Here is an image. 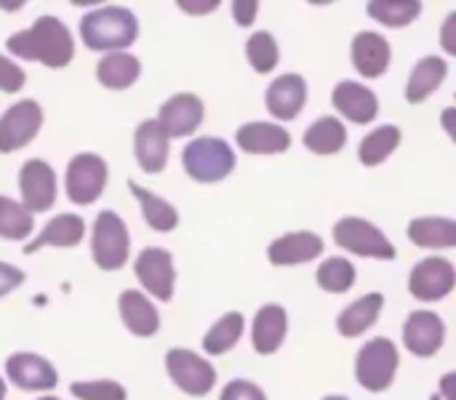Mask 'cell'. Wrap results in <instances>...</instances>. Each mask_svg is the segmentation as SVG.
Returning a JSON list of instances; mask_svg holds the SVG:
<instances>
[{"label":"cell","mask_w":456,"mask_h":400,"mask_svg":"<svg viewBox=\"0 0 456 400\" xmlns=\"http://www.w3.org/2000/svg\"><path fill=\"white\" fill-rule=\"evenodd\" d=\"M5 48L27 61H40L43 67L61 69L75 59V40L69 27L56 16H37L29 29H19L5 40Z\"/></svg>","instance_id":"6da1fadb"},{"label":"cell","mask_w":456,"mask_h":400,"mask_svg":"<svg viewBox=\"0 0 456 400\" xmlns=\"http://www.w3.org/2000/svg\"><path fill=\"white\" fill-rule=\"evenodd\" d=\"M80 37L91 51H126L139 37L136 16L123 5H102L91 8L80 19Z\"/></svg>","instance_id":"7a4b0ae2"},{"label":"cell","mask_w":456,"mask_h":400,"mask_svg":"<svg viewBox=\"0 0 456 400\" xmlns=\"http://www.w3.org/2000/svg\"><path fill=\"white\" fill-rule=\"evenodd\" d=\"M182 166L187 176L198 184H214L232 174L235 152L219 136H198L182 152Z\"/></svg>","instance_id":"3957f363"},{"label":"cell","mask_w":456,"mask_h":400,"mask_svg":"<svg viewBox=\"0 0 456 400\" xmlns=\"http://www.w3.org/2000/svg\"><path fill=\"white\" fill-rule=\"evenodd\" d=\"M128 254H131V235L126 222L115 211H102L94 219V233H91L94 265L104 273H115L126 267Z\"/></svg>","instance_id":"277c9868"},{"label":"cell","mask_w":456,"mask_h":400,"mask_svg":"<svg viewBox=\"0 0 456 400\" xmlns=\"http://www.w3.org/2000/svg\"><path fill=\"white\" fill-rule=\"evenodd\" d=\"M398 366H401L398 347L390 339L377 337L361 347L355 358V380L369 393H385L395 382Z\"/></svg>","instance_id":"5b68a950"},{"label":"cell","mask_w":456,"mask_h":400,"mask_svg":"<svg viewBox=\"0 0 456 400\" xmlns=\"http://www.w3.org/2000/svg\"><path fill=\"white\" fill-rule=\"evenodd\" d=\"M334 243L355 257L363 259H382L390 262L398 257L395 246L387 241V235L363 216H345L334 224Z\"/></svg>","instance_id":"8992f818"},{"label":"cell","mask_w":456,"mask_h":400,"mask_svg":"<svg viewBox=\"0 0 456 400\" xmlns=\"http://www.w3.org/2000/svg\"><path fill=\"white\" fill-rule=\"evenodd\" d=\"M107 163L102 155L96 152H77L69 163H67V174H64V190L67 198L75 206H91L102 198L104 187H107Z\"/></svg>","instance_id":"52a82bcc"},{"label":"cell","mask_w":456,"mask_h":400,"mask_svg":"<svg viewBox=\"0 0 456 400\" xmlns=\"http://www.w3.org/2000/svg\"><path fill=\"white\" fill-rule=\"evenodd\" d=\"M166 371L171 382L192 398L208 396L216 385V369L206 358L184 347H171L166 353Z\"/></svg>","instance_id":"ba28073f"},{"label":"cell","mask_w":456,"mask_h":400,"mask_svg":"<svg viewBox=\"0 0 456 400\" xmlns=\"http://www.w3.org/2000/svg\"><path fill=\"white\" fill-rule=\"evenodd\" d=\"M43 126V107L35 99H21L0 115V152H16L27 147Z\"/></svg>","instance_id":"9c48e42d"},{"label":"cell","mask_w":456,"mask_h":400,"mask_svg":"<svg viewBox=\"0 0 456 400\" xmlns=\"http://www.w3.org/2000/svg\"><path fill=\"white\" fill-rule=\"evenodd\" d=\"M456 270L444 257H428L414 265L409 275V291L419 302H441L454 291Z\"/></svg>","instance_id":"30bf717a"},{"label":"cell","mask_w":456,"mask_h":400,"mask_svg":"<svg viewBox=\"0 0 456 400\" xmlns=\"http://www.w3.org/2000/svg\"><path fill=\"white\" fill-rule=\"evenodd\" d=\"M134 273L144 291H150L158 302H171L174 299V286H176V270H174V257L166 249H144L136 257Z\"/></svg>","instance_id":"8fae6325"},{"label":"cell","mask_w":456,"mask_h":400,"mask_svg":"<svg viewBox=\"0 0 456 400\" xmlns=\"http://www.w3.org/2000/svg\"><path fill=\"white\" fill-rule=\"evenodd\" d=\"M19 192H21V206L29 214L48 211L56 203V174H53V168L40 158L27 160L19 171Z\"/></svg>","instance_id":"7c38bea8"},{"label":"cell","mask_w":456,"mask_h":400,"mask_svg":"<svg viewBox=\"0 0 456 400\" xmlns=\"http://www.w3.org/2000/svg\"><path fill=\"white\" fill-rule=\"evenodd\" d=\"M203 118H206V107L200 96L184 91V94H174L171 99H166L155 123L171 139V136H192L200 128Z\"/></svg>","instance_id":"4fadbf2b"},{"label":"cell","mask_w":456,"mask_h":400,"mask_svg":"<svg viewBox=\"0 0 456 400\" xmlns=\"http://www.w3.org/2000/svg\"><path fill=\"white\" fill-rule=\"evenodd\" d=\"M5 377L13 388L27 393H45L59 385L56 369L37 353H13L5 361Z\"/></svg>","instance_id":"5bb4252c"},{"label":"cell","mask_w":456,"mask_h":400,"mask_svg":"<svg viewBox=\"0 0 456 400\" xmlns=\"http://www.w3.org/2000/svg\"><path fill=\"white\" fill-rule=\"evenodd\" d=\"M446 342V323L430 310H417L403 323V345L417 358H433Z\"/></svg>","instance_id":"9a60e30c"},{"label":"cell","mask_w":456,"mask_h":400,"mask_svg":"<svg viewBox=\"0 0 456 400\" xmlns=\"http://www.w3.org/2000/svg\"><path fill=\"white\" fill-rule=\"evenodd\" d=\"M265 104L275 120H294L307 104V80L297 72L275 78L265 91Z\"/></svg>","instance_id":"2e32d148"},{"label":"cell","mask_w":456,"mask_h":400,"mask_svg":"<svg viewBox=\"0 0 456 400\" xmlns=\"http://www.w3.org/2000/svg\"><path fill=\"white\" fill-rule=\"evenodd\" d=\"M350 56H353V67L358 69V75H363V78H382L390 69L393 48H390L387 37H382L379 32L363 29V32H358L353 37Z\"/></svg>","instance_id":"e0dca14e"},{"label":"cell","mask_w":456,"mask_h":400,"mask_svg":"<svg viewBox=\"0 0 456 400\" xmlns=\"http://www.w3.org/2000/svg\"><path fill=\"white\" fill-rule=\"evenodd\" d=\"M331 102H334V107H337L339 115H345L347 120H353L358 126H366V123H371L379 115V99H377V94L369 86L355 83V80L337 83V88L331 94Z\"/></svg>","instance_id":"ac0fdd59"},{"label":"cell","mask_w":456,"mask_h":400,"mask_svg":"<svg viewBox=\"0 0 456 400\" xmlns=\"http://www.w3.org/2000/svg\"><path fill=\"white\" fill-rule=\"evenodd\" d=\"M235 142L246 155H281L291 147V134L278 123H243L235 131Z\"/></svg>","instance_id":"d6986e66"},{"label":"cell","mask_w":456,"mask_h":400,"mask_svg":"<svg viewBox=\"0 0 456 400\" xmlns=\"http://www.w3.org/2000/svg\"><path fill=\"white\" fill-rule=\"evenodd\" d=\"M86 235V222L77 214H59L51 222H45V227L21 249L24 257L40 251V249H75Z\"/></svg>","instance_id":"ffe728a7"},{"label":"cell","mask_w":456,"mask_h":400,"mask_svg":"<svg viewBox=\"0 0 456 400\" xmlns=\"http://www.w3.org/2000/svg\"><path fill=\"white\" fill-rule=\"evenodd\" d=\"M323 254V238L315 233H289L270 243L267 259L275 267H294L313 262Z\"/></svg>","instance_id":"44dd1931"},{"label":"cell","mask_w":456,"mask_h":400,"mask_svg":"<svg viewBox=\"0 0 456 400\" xmlns=\"http://www.w3.org/2000/svg\"><path fill=\"white\" fill-rule=\"evenodd\" d=\"M134 155L144 174H160L168 163V136L155 120H142L134 131Z\"/></svg>","instance_id":"7402d4cb"},{"label":"cell","mask_w":456,"mask_h":400,"mask_svg":"<svg viewBox=\"0 0 456 400\" xmlns=\"http://www.w3.org/2000/svg\"><path fill=\"white\" fill-rule=\"evenodd\" d=\"M118 313H120V321L123 326L134 334V337H155L158 329H160V315L155 310V305L142 294V291H134V289H126L120 297H118Z\"/></svg>","instance_id":"603a6c76"},{"label":"cell","mask_w":456,"mask_h":400,"mask_svg":"<svg viewBox=\"0 0 456 400\" xmlns=\"http://www.w3.org/2000/svg\"><path fill=\"white\" fill-rule=\"evenodd\" d=\"M289 334V315L281 305H265L259 307L254 326H251V342L259 355H275Z\"/></svg>","instance_id":"cb8c5ba5"},{"label":"cell","mask_w":456,"mask_h":400,"mask_svg":"<svg viewBox=\"0 0 456 400\" xmlns=\"http://www.w3.org/2000/svg\"><path fill=\"white\" fill-rule=\"evenodd\" d=\"M382 307H385V297L382 294H366L361 299H355L353 305H347L339 318H337V329L342 337L353 339V337H361L366 334L382 315Z\"/></svg>","instance_id":"d4e9b609"},{"label":"cell","mask_w":456,"mask_h":400,"mask_svg":"<svg viewBox=\"0 0 456 400\" xmlns=\"http://www.w3.org/2000/svg\"><path fill=\"white\" fill-rule=\"evenodd\" d=\"M446 75H449L446 59H441V56H422V59L414 64L411 75H409V83H406V102L422 104L433 91H438V88L444 86Z\"/></svg>","instance_id":"484cf974"},{"label":"cell","mask_w":456,"mask_h":400,"mask_svg":"<svg viewBox=\"0 0 456 400\" xmlns=\"http://www.w3.org/2000/svg\"><path fill=\"white\" fill-rule=\"evenodd\" d=\"M406 235L419 249H454L456 222L449 216H419L409 222Z\"/></svg>","instance_id":"4316f807"},{"label":"cell","mask_w":456,"mask_h":400,"mask_svg":"<svg viewBox=\"0 0 456 400\" xmlns=\"http://www.w3.org/2000/svg\"><path fill=\"white\" fill-rule=\"evenodd\" d=\"M142 75V64L134 53H126V51H115V53H107L99 59L96 64V78L104 88H112V91H126L131 88Z\"/></svg>","instance_id":"83f0119b"},{"label":"cell","mask_w":456,"mask_h":400,"mask_svg":"<svg viewBox=\"0 0 456 400\" xmlns=\"http://www.w3.org/2000/svg\"><path fill=\"white\" fill-rule=\"evenodd\" d=\"M128 190L136 198V203L142 206V216L150 224V230H155V233H171L179 224V211L166 198H160V195L139 187L134 179H128Z\"/></svg>","instance_id":"f1b7e54d"},{"label":"cell","mask_w":456,"mask_h":400,"mask_svg":"<svg viewBox=\"0 0 456 400\" xmlns=\"http://www.w3.org/2000/svg\"><path fill=\"white\" fill-rule=\"evenodd\" d=\"M305 147L313 152V155H337L339 150H345L347 144V128L342 120L326 115V118H318L307 131H305Z\"/></svg>","instance_id":"f546056e"},{"label":"cell","mask_w":456,"mask_h":400,"mask_svg":"<svg viewBox=\"0 0 456 400\" xmlns=\"http://www.w3.org/2000/svg\"><path fill=\"white\" fill-rule=\"evenodd\" d=\"M401 139H403V134H401L398 126H379V128H374L371 134L363 136V142H361V147H358L361 163L369 166V168L385 163V160L398 150Z\"/></svg>","instance_id":"4dcf8cb0"},{"label":"cell","mask_w":456,"mask_h":400,"mask_svg":"<svg viewBox=\"0 0 456 400\" xmlns=\"http://www.w3.org/2000/svg\"><path fill=\"white\" fill-rule=\"evenodd\" d=\"M243 331H246L243 315H240V313H227V315H222V318L208 329V334L203 337V350H206L208 355H224V353H230V350L240 342Z\"/></svg>","instance_id":"1f68e13d"},{"label":"cell","mask_w":456,"mask_h":400,"mask_svg":"<svg viewBox=\"0 0 456 400\" xmlns=\"http://www.w3.org/2000/svg\"><path fill=\"white\" fill-rule=\"evenodd\" d=\"M355 265L345 257H329L326 262H321L318 273H315V281L323 291L329 294H345L355 286Z\"/></svg>","instance_id":"d6a6232c"},{"label":"cell","mask_w":456,"mask_h":400,"mask_svg":"<svg viewBox=\"0 0 456 400\" xmlns=\"http://www.w3.org/2000/svg\"><path fill=\"white\" fill-rule=\"evenodd\" d=\"M32 230H35L32 214L21 203L0 195V238H5V241H24V238H29Z\"/></svg>","instance_id":"836d02e7"},{"label":"cell","mask_w":456,"mask_h":400,"mask_svg":"<svg viewBox=\"0 0 456 400\" xmlns=\"http://www.w3.org/2000/svg\"><path fill=\"white\" fill-rule=\"evenodd\" d=\"M369 16L377 19L385 27H406L422 13V3L409 0V3H390V0H371L366 5Z\"/></svg>","instance_id":"e575fe53"},{"label":"cell","mask_w":456,"mask_h":400,"mask_svg":"<svg viewBox=\"0 0 456 400\" xmlns=\"http://www.w3.org/2000/svg\"><path fill=\"white\" fill-rule=\"evenodd\" d=\"M246 56L251 61V67L259 72V75H267L278 67L281 61V51H278V40L273 37V32L267 29H259L248 37L246 43Z\"/></svg>","instance_id":"d590c367"},{"label":"cell","mask_w":456,"mask_h":400,"mask_svg":"<svg viewBox=\"0 0 456 400\" xmlns=\"http://www.w3.org/2000/svg\"><path fill=\"white\" fill-rule=\"evenodd\" d=\"M69 393L80 400H126L128 393L123 385L112 380H91V382H72Z\"/></svg>","instance_id":"8d00e7d4"},{"label":"cell","mask_w":456,"mask_h":400,"mask_svg":"<svg viewBox=\"0 0 456 400\" xmlns=\"http://www.w3.org/2000/svg\"><path fill=\"white\" fill-rule=\"evenodd\" d=\"M24 83H27V72L8 56H0V91L19 94L24 88Z\"/></svg>","instance_id":"74e56055"},{"label":"cell","mask_w":456,"mask_h":400,"mask_svg":"<svg viewBox=\"0 0 456 400\" xmlns=\"http://www.w3.org/2000/svg\"><path fill=\"white\" fill-rule=\"evenodd\" d=\"M219 400H267V396L259 385H254L248 380H232L224 385Z\"/></svg>","instance_id":"f35d334b"},{"label":"cell","mask_w":456,"mask_h":400,"mask_svg":"<svg viewBox=\"0 0 456 400\" xmlns=\"http://www.w3.org/2000/svg\"><path fill=\"white\" fill-rule=\"evenodd\" d=\"M24 283V273L8 262H0V299L8 297L11 291H16Z\"/></svg>","instance_id":"ab89813d"},{"label":"cell","mask_w":456,"mask_h":400,"mask_svg":"<svg viewBox=\"0 0 456 400\" xmlns=\"http://www.w3.org/2000/svg\"><path fill=\"white\" fill-rule=\"evenodd\" d=\"M256 11H259L256 0H235L232 3V16L240 27H251L256 21Z\"/></svg>","instance_id":"60d3db41"},{"label":"cell","mask_w":456,"mask_h":400,"mask_svg":"<svg viewBox=\"0 0 456 400\" xmlns=\"http://www.w3.org/2000/svg\"><path fill=\"white\" fill-rule=\"evenodd\" d=\"M182 11H187V13H192V16H203V13H211L216 5H219V0H179L176 3Z\"/></svg>","instance_id":"b9f144b4"},{"label":"cell","mask_w":456,"mask_h":400,"mask_svg":"<svg viewBox=\"0 0 456 400\" xmlns=\"http://www.w3.org/2000/svg\"><path fill=\"white\" fill-rule=\"evenodd\" d=\"M456 24V13H452L449 19H446V24H444V48L449 51V53H456V45L452 43V29H454Z\"/></svg>","instance_id":"7bdbcfd3"},{"label":"cell","mask_w":456,"mask_h":400,"mask_svg":"<svg viewBox=\"0 0 456 400\" xmlns=\"http://www.w3.org/2000/svg\"><path fill=\"white\" fill-rule=\"evenodd\" d=\"M0 400H5V380L0 377Z\"/></svg>","instance_id":"ee69618b"},{"label":"cell","mask_w":456,"mask_h":400,"mask_svg":"<svg viewBox=\"0 0 456 400\" xmlns=\"http://www.w3.org/2000/svg\"><path fill=\"white\" fill-rule=\"evenodd\" d=\"M323 400H350V398H345V396H329V398H323Z\"/></svg>","instance_id":"f6af8a7d"},{"label":"cell","mask_w":456,"mask_h":400,"mask_svg":"<svg viewBox=\"0 0 456 400\" xmlns=\"http://www.w3.org/2000/svg\"><path fill=\"white\" fill-rule=\"evenodd\" d=\"M37 400H59V398H37Z\"/></svg>","instance_id":"bcb514c9"}]
</instances>
